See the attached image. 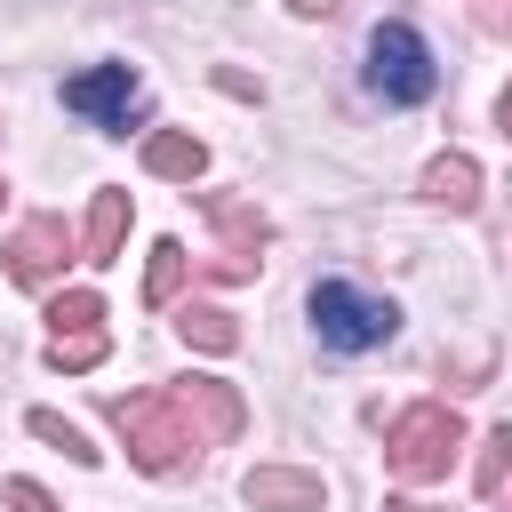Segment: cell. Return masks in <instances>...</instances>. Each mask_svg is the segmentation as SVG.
Segmentation results:
<instances>
[{
  "label": "cell",
  "mask_w": 512,
  "mask_h": 512,
  "mask_svg": "<svg viewBox=\"0 0 512 512\" xmlns=\"http://www.w3.org/2000/svg\"><path fill=\"white\" fill-rule=\"evenodd\" d=\"M128 216H136V208H128V192H120V184H104V192L88 200L80 256H88V264H112V256H120V240H128Z\"/></svg>",
  "instance_id": "cell-11"
},
{
  "label": "cell",
  "mask_w": 512,
  "mask_h": 512,
  "mask_svg": "<svg viewBox=\"0 0 512 512\" xmlns=\"http://www.w3.org/2000/svg\"><path fill=\"white\" fill-rule=\"evenodd\" d=\"M104 360V296L96 288H72L48 304V368L64 376H88Z\"/></svg>",
  "instance_id": "cell-6"
},
{
  "label": "cell",
  "mask_w": 512,
  "mask_h": 512,
  "mask_svg": "<svg viewBox=\"0 0 512 512\" xmlns=\"http://www.w3.org/2000/svg\"><path fill=\"white\" fill-rule=\"evenodd\" d=\"M368 88L384 104H424L440 88V64H432V48H424L416 24H376L368 32Z\"/></svg>",
  "instance_id": "cell-4"
},
{
  "label": "cell",
  "mask_w": 512,
  "mask_h": 512,
  "mask_svg": "<svg viewBox=\"0 0 512 512\" xmlns=\"http://www.w3.org/2000/svg\"><path fill=\"white\" fill-rule=\"evenodd\" d=\"M416 192H424L432 208H448V216H472V208H480V160H472V152H440V160H424Z\"/></svg>",
  "instance_id": "cell-10"
},
{
  "label": "cell",
  "mask_w": 512,
  "mask_h": 512,
  "mask_svg": "<svg viewBox=\"0 0 512 512\" xmlns=\"http://www.w3.org/2000/svg\"><path fill=\"white\" fill-rule=\"evenodd\" d=\"M24 424H32V440H48V448H64L72 464H96V456H104V448H88V432H80V424H64L56 408H32Z\"/></svg>",
  "instance_id": "cell-15"
},
{
  "label": "cell",
  "mask_w": 512,
  "mask_h": 512,
  "mask_svg": "<svg viewBox=\"0 0 512 512\" xmlns=\"http://www.w3.org/2000/svg\"><path fill=\"white\" fill-rule=\"evenodd\" d=\"M496 128H504V136H512V88H504V96H496Z\"/></svg>",
  "instance_id": "cell-21"
},
{
  "label": "cell",
  "mask_w": 512,
  "mask_h": 512,
  "mask_svg": "<svg viewBox=\"0 0 512 512\" xmlns=\"http://www.w3.org/2000/svg\"><path fill=\"white\" fill-rule=\"evenodd\" d=\"M312 328H320L328 352H376V344H392L400 304L376 296V288H352V280H320L312 288Z\"/></svg>",
  "instance_id": "cell-3"
},
{
  "label": "cell",
  "mask_w": 512,
  "mask_h": 512,
  "mask_svg": "<svg viewBox=\"0 0 512 512\" xmlns=\"http://www.w3.org/2000/svg\"><path fill=\"white\" fill-rule=\"evenodd\" d=\"M176 336L200 344V352H240V320H232L224 304H184V312H176Z\"/></svg>",
  "instance_id": "cell-13"
},
{
  "label": "cell",
  "mask_w": 512,
  "mask_h": 512,
  "mask_svg": "<svg viewBox=\"0 0 512 512\" xmlns=\"http://www.w3.org/2000/svg\"><path fill=\"white\" fill-rule=\"evenodd\" d=\"M200 216L216 224V256H208V272H216V280H256V264H264V248H272L264 208L240 200V192H200Z\"/></svg>",
  "instance_id": "cell-5"
},
{
  "label": "cell",
  "mask_w": 512,
  "mask_h": 512,
  "mask_svg": "<svg viewBox=\"0 0 512 512\" xmlns=\"http://www.w3.org/2000/svg\"><path fill=\"white\" fill-rule=\"evenodd\" d=\"M144 168L168 176V184H192V176L208 168V144H200L192 128H152V136H144Z\"/></svg>",
  "instance_id": "cell-12"
},
{
  "label": "cell",
  "mask_w": 512,
  "mask_h": 512,
  "mask_svg": "<svg viewBox=\"0 0 512 512\" xmlns=\"http://www.w3.org/2000/svg\"><path fill=\"white\" fill-rule=\"evenodd\" d=\"M384 512H432V504H416V496H384Z\"/></svg>",
  "instance_id": "cell-20"
},
{
  "label": "cell",
  "mask_w": 512,
  "mask_h": 512,
  "mask_svg": "<svg viewBox=\"0 0 512 512\" xmlns=\"http://www.w3.org/2000/svg\"><path fill=\"white\" fill-rule=\"evenodd\" d=\"M504 472H512V424H496V432L480 440V464H472V488H480V496H496V488H504Z\"/></svg>",
  "instance_id": "cell-16"
},
{
  "label": "cell",
  "mask_w": 512,
  "mask_h": 512,
  "mask_svg": "<svg viewBox=\"0 0 512 512\" xmlns=\"http://www.w3.org/2000/svg\"><path fill=\"white\" fill-rule=\"evenodd\" d=\"M136 96H144L136 64H88V72H72V80H64V104H72L80 120H96V128H128Z\"/></svg>",
  "instance_id": "cell-7"
},
{
  "label": "cell",
  "mask_w": 512,
  "mask_h": 512,
  "mask_svg": "<svg viewBox=\"0 0 512 512\" xmlns=\"http://www.w3.org/2000/svg\"><path fill=\"white\" fill-rule=\"evenodd\" d=\"M104 424L120 432V448H128L136 472H184L208 448L240 440L248 408H240V392L224 376H176L160 392H112L104 400Z\"/></svg>",
  "instance_id": "cell-1"
},
{
  "label": "cell",
  "mask_w": 512,
  "mask_h": 512,
  "mask_svg": "<svg viewBox=\"0 0 512 512\" xmlns=\"http://www.w3.org/2000/svg\"><path fill=\"white\" fill-rule=\"evenodd\" d=\"M240 496H248L256 512H320V504H328L320 472H296V464H256V472L240 480Z\"/></svg>",
  "instance_id": "cell-9"
},
{
  "label": "cell",
  "mask_w": 512,
  "mask_h": 512,
  "mask_svg": "<svg viewBox=\"0 0 512 512\" xmlns=\"http://www.w3.org/2000/svg\"><path fill=\"white\" fill-rule=\"evenodd\" d=\"M288 8H296V16H336L344 0H288Z\"/></svg>",
  "instance_id": "cell-19"
},
{
  "label": "cell",
  "mask_w": 512,
  "mask_h": 512,
  "mask_svg": "<svg viewBox=\"0 0 512 512\" xmlns=\"http://www.w3.org/2000/svg\"><path fill=\"white\" fill-rule=\"evenodd\" d=\"M184 240H152V264H144V304H168L176 288H184Z\"/></svg>",
  "instance_id": "cell-14"
},
{
  "label": "cell",
  "mask_w": 512,
  "mask_h": 512,
  "mask_svg": "<svg viewBox=\"0 0 512 512\" xmlns=\"http://www.w3.org/2000/svg\"><path fill=\"white\" fill-rule=\"evenodd\" d=\"M456 448H464V416H456L448 400H416V408H400L392 432H384V464H392V480H408V488L448 480Z\"/></svg>",
  "instance_id": "cell-2"
},
{
  "label": "cell",
  "mask_w": 512,
  "mask_h": 512,
  "mask_svg": "<svg viewBox=\"0 0 512 512\" xmlns=\"http://www.w3.org/2000/svg\"><path fill=\"white\" fill-rule=\"evenodd\" d=\"M472 24L496 32V40H512V0H472Z\"/></svg>",
  "instance_id": "cell-17"
},
{
  "label": "cell",
  "mask_w": 512,
  "mask_h": 512,
  "mask_svg": "<svg viewBox=\"0 0 512 512\" xmlns=\"http://www.w3.org/2000/svg\"><path fill=\"white\" fill-rule=\"evenodd\" d=\"M8 504H16V512H56L48 488H32V480H8Z\"/></svg>",
  "instance_id": "cell-18"
},
{
  "label": "cell",
  "mask_w": 512,
  "mask_h": 512,
  "mask_svg": "<svg viewBox=\"0 0 512 512\" xmlns=\"http://www.w3.org/2000/svg\"><path fill=\"white\" fill-rule=\"evenodd\" d=\"M64 264H72L64 216H24V224L8 232V280H16V288H48Z\"/></svg>",
  "instance_id": "cell-8"
}]
</instances>
